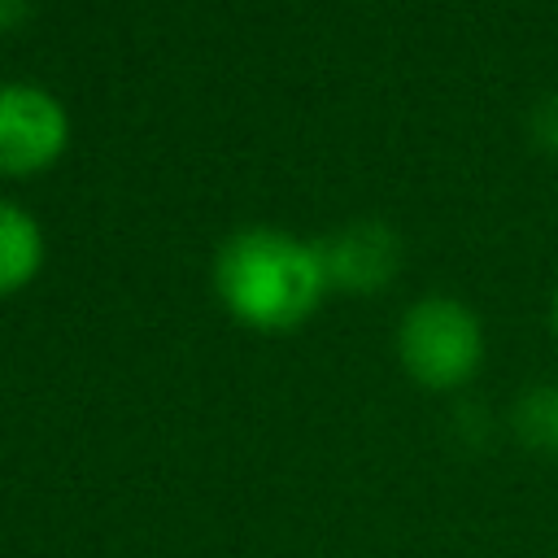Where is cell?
<instances>
[{
  "label": "cell",
  "mask_w": 558,
  "mask_h": 558,
  "mask_svg": "<svg viewBox=\"0 0 558 558\" xmlns=\"http://www.w3.org/2000/svg\"><path fill=\"white\" fill-rule=\"evenodd\" d=\"M70 144L65 105L35 83H0V174L31 179Z\"/></svg>",
  "instance_id": "3"
},
{
  "label": "cell",
  "mask_w": 558,
  "mask_h": 558,
  "mask_svg": "<svg viewBox=\"0 0 558 558\" xmlns=\"http://www.w3.org/2000/svg\"><path fill=\"white\" fill-rule=\"evenodd\" d=\"M214 292L240 327L279 336L296 331L331 288L314 240L279 227H244L214 257Z\"/></svg>",
  "instance_id": "1"
},
{
  "label": "cell",
  "mask_w": 558,
  "mask_h": 558,
  "mask_svg": "<svg viewBox=\"0 0 558 558\" xmlns=\"http://www.w3.org/2000/svg\"><path fill=\"white\" fill-rule=\"evenodd\" d=\"M510 432L523 449L558 458V384H532L510 405Z\"/></svg>",
  "instance_id": "6"
},
{
  "label": "cell",
  "mask_w": 558,
  "mask_h": 558,
  "mask_svg": "<svg viewBox=\"0 0 558 558\" xmlns=\"http://www.w3.org/2000/svg\"><path fill=\"white\" fill-rule=\"evenodd\" d=\"M397 357L427 392H453L484 366L480 314L458 296H418L397 327Z\"/></svg>",
  "instance_id": "2"
},
{
  "label": "cell",
  "mask_w": 558,
  "mask_h": 558,
  "mask_svg": "<svg viewBox=\"0 0 558 558\" xmlns=\"http://www.w3.org/2000/svg\"><path fill=\"white\" fill-rule=\"evenodd\" d=\"M44 266V231L39 222L13 205L0 201V296L22 292Z\"/></svg>",
  "instance_id": "5"
},
{
  "label": "cell",
  "mask_w": 558,
  "mask_h": 558,
  "mask_svg": "<svg viewBox=\"0 0 558 558\" xmlns=\"http://www.w3.org/2000/svg\"><path fill=\"white\" fill-rule=\"evenodd\" d=\"M532 135H536L541 148L558 153V92L536 105V113H532Z\"/></svg>",
  "instance_id": "7"
},
{
  "label": "cell",
  "mask_w": 558,
  "mask_h": 558,
  "mask_svg": "<svg viewBox=\"0 0 558 558\" xmlns=\"http://www.w3.org/2000/svg\"><path fill=\"white\" fill-rule=\"evenodd\" d=\"M549 318H554V336H558V292H554V310H549Z\"/></svg>",
  "instance_id": "9"
},
{
  "label": "cell",
  "mask_w": 558,
  "mask_h": 558,
  "mask_svg": "<svg viewBox=\"0 0 558 558\" xmlns=\"http://www.w3.org/2000/svg\"><path fill=\"white\" fill-rule=\"evenodd\" d=\"M26 13H31V0H0V35L13 31V26H22Z\"/></svg>",
  "instance_id": "8"
},
{
  "label": "cell",
  "mask_w": 558,
  "mask_h": 558,
  "mask_svg": "<svg viewBox=\"0 0 558 558\" xmlns=\"http://www.w3.org/2000/svg\"><path fill=\"white\" fill-rule=\"evenodd\" d=\"M327 288L336 292H384L401 270V235L388 222L357 218L318 244Z\"/></svg>",
  "instance_id": "4"
}]
</instances>
